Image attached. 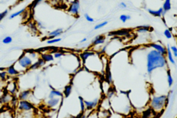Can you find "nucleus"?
<instances>
[{"label":"nucleus","instance_id":"f257e3e1","mask_svg":"<svg viewBox=\"0 0 177 118\" xmlns=\"http://www.w3.org/2000/svg\"><path fill=\"white\" fill-rule=\"evenodd\" d=\"M146 61L147 71L149 75L155 70L159 68H165L167 65V60L166 56L152 49L148 52Z\"/></svg>","mask_w":177,"mask_h":118},{"label":"nucleus","instance_id":"f03ea898","mask_svg":"<svg viewBox=\"0 0 177 118\" xmlns=\"http://www.w3.org/2000/svg\"><path fill=\"white\" fill-rule=\"evenodd\" d=\"M151 109L157 113H160L164 110L169 102V96L165 94L152 95L149 100Z\"/></svg>","mask_w":177,"mask_h":118},{"label":"nucleus","instance_id":"7ed1b4c3","mask_svg":"<svg viewBox=\"0 0 177 118\" xmlns=\"http://www.w3.org/2000/svg\"><path fill=\"white\" fill-rule=\"evenodd\" d=\"M33 63V60L27 55V53H24L14 65L15 68L20 73L22 70L25 71L29 70L30 66Z\"/></svg>","mask_w":177,"mask_h":118},{"label":"nucleus","instance_id":"20e7f679","mask_svg":"<svg viewBox=\"0 0 177 118\" xmlns=\"http://www.w3.org/2000/svg\"><path fill=\"white\" fill-rule=\"evenodd\" d=\"M34 108L33 104L27 100H20L19 101L18 108L20 111H29Z\"/></svg>","mask_w":177,"mask_h":118},{"label":"nucleus","instance_id":"39448f33","mask_svg":"<svg viewBox=\"0 0 177 118\" xmlns=\"http://www.w3.org/2000/svg\"><path fill=\"white\" fill-rule=\"evenodd\" d=\"M80 3L78 0H74L71 3L68 9V12L73 16H77L79 14Z\"/></svg>","mask_w":177,"mask_h":118},{"label":"nucleus","instance_id":"423d86ee","mask_svg":"<svg viewBox=\"0 0 177 118\" xmlns=\"http://www.w3.org/2000/svg\"><path fill=\"white\" fill-rule=\"evenodd\" d=\"M149 47L152 49L156 50L157 52L161 53L162 55L166 56L167 54V48L163 45L162 44L159 43H152L149 44Z\"/></svg>","mask_w":177,"mask_h":118},{"label":"nucleus","instance_id":"0eeeda50","mask_svg":"<svg viewBox=\"0 0 177 118\" xmlns=\"http://www.w3.org/2000/svg\"><path fill=\"white\" fill-rule=\"evenodd\" d=\"M84 102L86 110H91L98 107V105L100 103V98H96L91 100H84Z\"/></svg>","mask_w":177,"mask_h":118},{"label":"nucleus","instance_id":"6e6552de","mask_svg":"<svg viewBox=\"0 0 177 118\" xmlns=\"http://www.w3.org/2000/svg\"><path fill=\"white\" fill-rule=\"evenodd\" d=\"M64 98H60L59 97L53 98L51 99H49L47 102V105L48 107L50 108H53L58 106L59 104L60 105L62 100Z\"/></svg>","mask_w":177,"mask_h":118},{"label":"nucleus","instance_id":"1a4fd4ad","mask_svg":"<svg viewBox=\"0 0 177 118\" xmlns=\"http://www.w3.org/2000/svg\"><path fill=\"white\" fill-rule=\"evenodd\" d=\"M148 11L151 15L155 17H162L165 14L162 7H160L158 9H148Z\"/></svg>","mask_w":177,"mask_h":118},{"label":"nucleus","instance_id":"9d476101","mask_svg":"<svg viewBox=\"0 0 177 118\" xmlns=\"http://www.w3.org/2000/svg\"><path fill=\"white\" fill-rule=\"evenodd\" d=\"M105 37L102 35H98L95 37L92 41V44L93 46L101 45L105 43Z\"/></svg>","mask_w":177,"mask_h":118},{"label":"nucleus","instance_id":"9b49d317","mask_svg":"<svg viewBox=\"0 0 177 118\" xmlns=\"http://www.w3.org/2000/svg\"><path fill=\"white\" fill-rule=\"evenodd\" d=\"M17 90L18 88L16 82H11L9 84H7V91L12 96H13L16 94V93L17 92Z\"/></svg>","mask_w":177,"mask_h":118},{"label":"nucleus","instance_id":"f8f14e48","mask_svg":"<svg viewBox=\"0 0 177 118\" xmlns=\"http://www.w3.org/2000/svg\"><path fill=\"white\" fill-rule=\"evenodd\" d=\"M64 30L62 28H58L48 33V39H49L57 38V37L61 36L63 33Z\"/></svg>","mask_w":177,"mask_h":118},{"label":"nucleus","instance_id":"ddd939ff","mask_svg":"<svg viewBox=\"0 0 177 118\" xmlns=\"http://www.w3.org/2000/svg\"><path fill=\"white\" fill-rule=\"evenodd\" d=\"M151 29V27L150 25H139L138 27H137L136 31L137 33H139V34H144L147 32H150Z\"/></svg>","mask_w":177,"mask_h":118},{"label":"nucleus","instance_id":"4468645a","mask_svg":"<svg viewBox=\"0 0 177 118\" xmlns=\"http://www.w3.org/2000/svg\"><path fill=\"white\" fill-rule=\"evenodd\" d=\"M166 48H167V54H166V57L167 60V61L170 62V63L174 65L176 63V61H175V58L173 57V53L170 49V46L168 45L166 47Z\"/></svg>","mask_w":177,"mask_h":118},{"label":"nucleus","instance_id":"2eb2a0df","mask_svg":"<svg viewBox=\"0 0 177 118\" xmlns=\"http://www.w3.org/2000/svg\"><path fill=\"white\" fill-rule=\"evenodd\" d=\"M6 70L7 72V74L8 75V76H11V77L16 76H17L18 74H19V73H20L18 70L15 68L14 65L9 66L8 68L6 69Z\"/></svg>","mask_w":177,"mask_h":118},{"label":"nucleus","instance_id":"dca6fc26","mask_svg":"<svg viewBox=\"0 0 177 118\" xmlns=\"http://www.w3.org/2000/svg\"><path fill=\"white\" fill-rule=\"evenodd\" d=\"M32 94V90H27L22 91L19 94V100H27Z\"/></svg>","mask_w":177,"mask_h":118},{"label":"nucleus","instance_id":"f3484780","mask_svg":"<svg viewBox=\"0 0 177 118\" xmlns=\"http://www.w3.org/2000/svg\"><path fill=\"white\" fill-rule=\"evenodd\" d=\"M56 97H59V98H64L63 93L61 92V91H58L55 90H52L50 91V93L48 96L49 99L53 98H56Z\"/></svg>","mask_w":177,"mask_h":118},{"label":"nucleus","instance_id":"a211bd4d","mask_svg":"<svg viewBox=\"0 0 177 118\" xmlns=\"http://www.w3.org/2000/svg\"><path fill=\"white\" fill-rule=\"evenodd\" d=\"M13 96L10 93L7 92V93L3 94L2 96L1 97L0 102L3 104H7L11 102V100H13Z\"/></svg>","mask_w":177,"mask_h":118},{"label":"nucleus","instance_id":"6ab92c4d","mask_svg":"<svg viewBox=\"0 0 177 118\" xmlns=\"http://www.w3.org/2000/svg\"><path fill=\"white\" fill-rule=\"evenodd\" d=\"M98 114V118H109L110 117V113L109 110H105V109L100 110Z\"/></svg>","mask_w":177,"mask_h":118},{"label":"nucleus","instance_id":"aec40b11","mask_svg":"<svg viewBox=\"0 0 177 118\" xmlns=\"http://www.w3.org/2000/svg\"><path fill=\"white\" fill-rule=\"evenodd\" d=\"M162 8L165 14L169 11L171 9V0H164Z\"/></svg>","mask_w":177,"mask_h":118},{"label":"nucleus","instance_id":"412c9836","mask_svg":"<svg viewBox=\"0 0 177 118\" xmlns=\"http://www.w3.org/2000/svg\"><path fill=\"white\" fill-rule=\"evenodd\" d=\"M41 58L43 59L44 61L46 62L53 61L55 59V58L53 57V55L50 54V53L41 54Z\"/></svg>","mask_w":177,"mask_h":118},{"label":"nucleus","instance_id":"4be33fe9","mask_svg":"<svg viewBox=\"0 0 177 118\" xmlns=\"http://www.w3.org/2000/svg\"><path fill=\"white\" fill-rule=\"evenodd\" d=\"M73 87L71 84L67 85L64 89L63 95L65 98H68L72 93Z\"/></svg>","mask_w":177,"mask_h":118},{"label":"nucleus","instance_id":"5701e85b","mask_svg":"<svg viewBox=\"0 0 177 118\" xmlns=\"http://www.w3.org/2000/svg\"><path fill=\"white\" fill-rule=\"evenodd\" d=\"M166 76H167V81L168 86L170 88L173 86V76H172V75H171L169 70H167L166 71Z\"/></svg>","mask_w":177,"mask_h":118},{"label":"nucleus","instance_id":"b1692460","mask_svg":"<svg viewBox=\"0 0 177 118\" xmlns=\"http://www.w3.org/2000/svg\"><path fill=\"white\" fill-rule=\"evenodd\" d=\"M26 10H27L26 8H23L18 11H16L15 13H14L13 14H12L10 15L9 17V19H13L15 18L18 16H20L22 14H24V13L26 11Z\"/></svg>","mask_w":177,"mask_h":118},{"label":"nucleus","instance_id":"393cba45","mask_svg":"<svg viewBox=\"0 0 177 118\" xmlns=\"http://www.w3.org/2000/svg\"><path fill=\"white\" fill-rule=\"evenodd\" d=\"M95 52L93 51H85L84 52L80 55V57L81 58L83 62L85 61L88 57H90L92 55H93Z\"/></svg>","mask_w":177,"mask_h":118},{"label":"nucleus","instance_id":"a878e982","mask_svg":"<svg viewBox=\"0 0 177 118\" xmlns=\"http://www.w3.org/2000/svg\"><path fill=\"white\" fill-rule=\"evenodd\" d=\"M27 55H29V57H30L33 60H36L37 61L38 59L41 58V55L39 56V53H38L37 52L34 51H29V52H27Z\"/></svg>","mask_w":177,"mask_h":118},{"label":"nucleus","instance_id":"bb28decb","mask_svg":"<svg viewBox=\"0 0 177 118\" xmlns=\"http://www.w3.org/2000/svg\"><path fill=\"white\" fill-rule=\"evenodd\" d=\"M79 100L80 107V111L81 113L84 114L86 110V108L85 106L84 102V98L81 96H79Z\"/></svg>","mask_w":177,"mask_h":118},{"label":"nucleus","instance_id":"cd10ccee","mask_svg":"<svg viewBox=\"0 0 177 118\" xmlns=\"http://www.w3.org/2000/svg\"><path fill=\"white\" fill-rule=\"evenodd\" d=\"M8 75L7 74V72L6 70H0V79L3 82L6 81L8 78Z\"/></svg>","mask_w":177,"mask_h":118},{"label":"nucleus","instance_id":"c85d7f7f","mask_svg":"<svg viewBox=\"0 0 177 118\" xmlns=\"http://www.w3.org/2000/svg\"><path fill=\"white\" fill-rule=\"evenodd\" d=\"M164 35L166 37V39H172L173 37V33L171 32V31L169 29H167L164 30Z\"/></svg>","mask_w":177,"mask_h":118},{"label":"nucleus","instance_id":"c756f323","mask_svg":"<svg viewBox=\"0 0 177 118\" xmlns=\"http://www.w3.org/2000/svg\"><path fill=\"white\" fill-rule=\"evenodd\" d=\"M28 27L29 28L30 30L34 33H37L38 29L37 27V25L35 24H34V23L29 22L28 23Z\"/></svg>","mask_w":177,"mask_h":118},{"label":"nucleus","instance_id":"7c9ffc66","mask_svg":"<svg viewBox=\"0 0 177 118\" xmlns=\"http://www.w3.org/2000/svg\"><path fill=\"white\" fill-rule=\"evenodd\" d=\"M131 18V17L129 15H126V14H122L120 16V20L122 22L125 23L127 21L129 20Z\"/></svg>","mask_w":177,"mask_h":118},{"label":"nucleus","instance_id":"2f4dec72","mask_svg":"<svg viewBox=\"0 0 177 118\" xmlns=\"http://www.w3.org/2000/svg\"><path fill=\"white\" fill-rule=\"evenodd\" d=\"M62 39L61 38H54V39H49L47 41V44L49 45L53 44L59 43L60 41H61Z\"/></svg>","mask_w":177,"mask_h":118},{"label":"nucleus","instance_id":"473e14b6","mask_svg":"<svg viewBox=\"0 0 177 118\" xmlns=\"http://www.w3.org/2000/svg\"><path fill=\"white\" fill-rule=\"evenodd\" d=\"M108 22L107 21H104V22H103L102 23H98V25H96L94 27V29H102L103 27H104L105 26H106V25H107V24H108Z\"/></svg>","mask_w":177,"mask_h":118},{"label":"nucleus","instance_id":"72a5a7b5","mask_svg":"<svg viewBox=\"0 0 177 118\" xmlns=\"http://www.w3.org/2000/svg\"><path fill=\"white\" fill-rule=\"evenodd\" d=\"M13 41V39L10 36H7L5 37L4 39H3L2 42L4 44H9L11 43Z\"/></svg>","mask_w":177,"mask_h":118},{"label":"nucleus","instance_id":"f704fd0d","mask_svg":"<svg viewBox=\"0 0 177 118\" xmlns=\"http://www.w3.org/2000/svg\"><path fill=\"white\" fill-rule=\"evenodd\" d=\"M8 13V9H6L4 11L0 13V22L6 17V16H7Z\"/></svg>","mask_w":177,"mask_h":118},{"label":"nucleus","instance_id":"c9c22d12","mask_svg":"<svg viewBox=\"0 0 177 118\" xmlns=\"http://www.w3.org/2000/svg\"><path fill=\"white\" fill-rule=\"evenodd\" d=\"M170 49L173 53V57L177 58V47L176 46H170Z\"/></svg>","mask_w":177,"mask_h":118},{"label":"nucleus","instance_id":"e433bc0d","mask_svg":"<svg viewBox=\"0 0 177 118\" xmlns=\"http://www.w3.org/2000/svg\"><path fill=\"white\" fill-rule=\"evenodd\" d=\"M84 18L86 19V20L87 21H88L89 22H93L94 21V20L93 18H92L91 16H90V15L88 14H84Z\"/></svg>","mask_w":177,"mask_h":118},{"label":"nucleus","instance_id":"4c0bfd02","mask_svg":"<svg viewBox=\"0 0 177 118\" xmlns=\"http://www.w3.org/2000/svg\"><path fill=\"white\" fill-rule=\"evenodd\" d=\"M64 54L61 52H55L53 55V57L55 59H59L61 58L62 56H63Z\"/></svg>","mask_w":177,"mask_h":118},{"label":"nucleus","instance_id":"58836bf2","mask_svg":"<svg viewBox=\"0 0 177 118\" xmlns=\"http://www.w3.org/2000/svg\"><path fill=\"white\" fill-rule=\"evenodd\" d=\"M45 0H35L34 4H33V8H35L37 7V5H39V4H41V3L44 2Z\"/></svg>","mask_w":177,"mask_h":118},{"label":"nucleus","instance_id":"ea45409f","mask_svg":"<svg viewBox=\"0 0 177 118\" xmlns=\"http://www.w3.org/2000/svg\"><path fill=\"white\" fill-rule=\"evenodd\" d=\"M107 81H108L109 84H111L112 82V77L111 73H109L107 74Z\"/></svg>","mask_w":177,"mask_h":118},{"label":"nucleus","instance_id":"a19ab883","mask_svg":"<svg viewBox=\"0 0 177 118\" xmlns=\"http://www.w3.org/2000/svg\"><path fill=\"white\" fill-rule=\"evenodd\" d=\"M119 7H120L121 8H122V9H124L126 8L127 7V5L125 4L124 2H121L119 4Z\"/></svg>","mask_w":177,"mask_h":118},{"label":"nucleus","instance_id":"79ce46f5","mask_svg":"<svg viewBox=\"0 0 177 118\" xmlns=\"http://www.w3.org/2000/svg\"><path fill=\"white\" fill-rule=\"evenodd\" d=\"M86 41H87V39L85 37V38H84L82 39H81V40L80 41V43H84V42H86Z\"/></svg>","mask_w":177,"mask_h":118},{"label":"nucleus","instance_id":"37998d69","mask_svg":"<svg viewBox=\"0 0 177 118\" xmlns=\"http://www.w3.org/2000/svg\"><path fill=\"white\" fill-rule=\"evenodd\" d=\"M79 118H86V114H82L80 116Z\"/></svg>","mask_w":177,"mask_h":118},{"label":"nucleus","instance_id":"c03bdc74","mask_svg":"<svg viewBox=\"0 0 177 118\" xmlns=\"http://www.w3.org/2000/svg\"><path fill=\"white\" fill-rule=\"evenodd\" d=\"M75 118V117H73V116H72V117H70V118Z\"/></svg>","mask_w":177,"mask_h":118},{"label":"nucleus","instance_id":"a18cd8bd","mask_svg":"<svg viewBox=\"0 0 177 118\" xmlns=\"http://www.w3.org/2000/svg\"><path fill=\"white\" fill-rule=\"evenodd\" d=\"M2 82H3L2 81H1V80L0 79V84H1V83Z\"/></svg>","mask_w":177,"mask_h":118},{"label":"nucleus","instance_id":"49530a36","mask_svg":"<svg viewBox=\"0 0 177 118\" xmlns=\"http://www.w3.org/2000/svg\"><path fill=\"white\" fill-rule=\"evenodd\" d=\"M176 39H177V37H176Z\"/></svg>","mask_w":177,"mask_h":118},{"label":"nucleus","instance_id":"de8ad7c7","mask_svg":"<svg viewBox=\"0 0 177 118\" xmlns=\"http://www.w3.org/2000/svg\"></svg>","mask_w":177,"mask_h":118},{"label":"nucleus","instance_id":"09e8293b","mask_svg":"<svg viewBox=\"0 0 177 118\" xmlns=\"http://www.w3.org/2000/svg\"></svg>","mask_w":177,"mask_h":118}]
</instances>
